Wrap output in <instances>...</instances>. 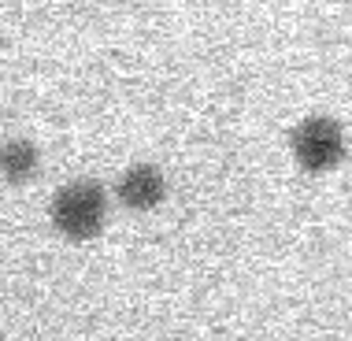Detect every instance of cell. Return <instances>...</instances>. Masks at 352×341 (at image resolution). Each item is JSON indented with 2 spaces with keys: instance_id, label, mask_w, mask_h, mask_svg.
I'll return each mask as SVG.
<instances>
[{
  "instance_id": "6da1fadb",
  "label": "cell",
  "mask_w": 352,
  "mask_h": 341,
  "mask_svg": "<svg viewBox=\"0 0 352 341\" xmlns=\"http://www.w3.org/2000/svg\"><path fill=\"white\" fill-rule=\"evenodd\" d=\"M104 186L97 178H74V182L60 186L52 197V226L71 241H85L97 238L104 226Z\"/></svg>"
},
{
  "instance_id": "7a4b0ae2",
  "label": "cell",
  "mask_w": 352,
  "mask_h": 341,
  "mask_svg": "<svg viewBox=\"0 0 352 341\" xmlns=\"http://www.w3.org/2000/svg\"><path fill=\"white\" fill-rule=\"evenodd\" d=\"M289 153L304 170H330L345 156L341 122L330 116H308L289 130Z\"/></svg>"
},
{
  "instance_id": "3957f363",
  "label": "cell",
  "mask_w": 352,
  "mask_h": 341,
  "mask_svg": "<svg viewBox=\"0 0 352 341\" xmlns=\"http://www.w3.org/2000/svg\"><path fill=\"white\" fill-rule=\"evenodd\" d=\"M116 193H119V201L126 208H134V212H148V208H156L160 201H164V193H167L164 170H160L156 164L126 167L119 175V182H116Z\"/></svg>"
},
{
  "instance_id": "277c9868",
  "label": "cell",
  "mask_w": 352,
  "mask_h": 341,
  "mask_svg": "<svg viewBox=\"0 0 352 341\" xmlns=\"http://www.w3.org/2000/svg\"><path fill=\"white\" fill-rule=\"evenodd\" d=\"M37 170V148L30 141H8L4 145V178L12 186H23L30 182Z\"/></svg>"
}]
</instances>
